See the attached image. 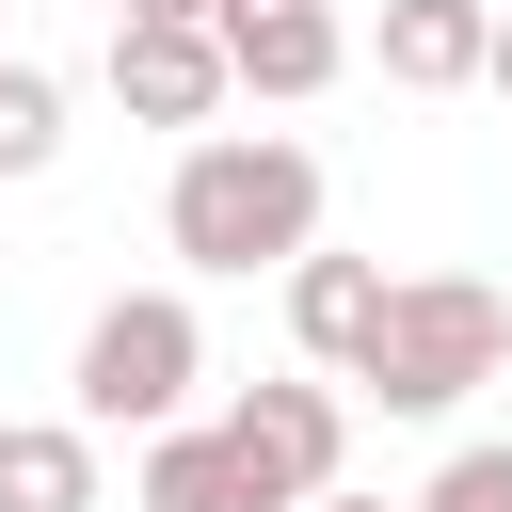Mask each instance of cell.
<instances>
[{"mask_svg":"<svg viewBox=\"0 0 512 512\" xmlns=\"http://www.w3.org/2000/svg\"><path fill=\"white\" fill-rule=\"evenodd\" d=\"M128 512H272V496H256V464H240L224 432H160L144 480H128Z\"/></svg>","mask_w":512,"mask_h":512,"instance_id":"cell-10","label":"cell"},{"mask_svg":"<svg viewBox=\"0 0 512 512\" xmlns=\"http://www.w3.org/2000/svg\"><path fill=\"white\" fill-rule=\"evenodd\" d=\"M112 96H128V128H208L240 80H224L208 16H112Z\"/></svg>","mask_w":512,"mask_h":512,"instance_id":"cell-5","label":"cell"},{"mask_svg":"<svg viewBox=\"0 0 512 512\" xmlns=\"http://www.w3.org/2000/svg\"><path fill=\"white\" fill-rule=\"evenodd\" d=\"M496 368H512V304H496L480 272H400L384 320H368V352H352V384H368L384 416H448V400H480Z\"/></svg>","mask_w":512,"mask_h":512,"instance_id":"cell-2","label":"cell"},{"mask_svg":"<svg viewBox=\"0 0 512 512\" xmlns=\"http://www.w3.org/2000/svg\"><path fill=\"white\" fill-rule=\"evenodd\" d=\"M192 384H208V320L176 288H128L80 320V432H176Z\"/></svg>","mask_w":512,"mask_h":512,"instance_id":"cell-3","label":"cell"},{"mask_svg":"<svg viewBox=\"0 0 512 512\" xmlns=\"http://www.w3.org/2000/svg\"><path fill=\"white\" fill-rule=\"evenodd\" d=\"M368 320H384V272H368V256H320V240H304V256H288V336H304V368H336V384H352Z\"/></svg>","mask_w":512,"mask_h":512,"instance_id":"cell-7","label":"cell"},{"mask_svg":"<svg viewBox=\"0 0 512 512\" xmlns=\"http://www.w3.org/2000/svg\"><path fill=\"white\" fill-rule=\"evenodd\" d=\"M208 48H224V80H240V96H320V80L352 64L336 0H208Z\"/></svg>","mask_w":512,"mask_h":512,"instance_id":"cell-6","label":"cell"},{"mask_svg":"<svg viewBox=\"0 0 512 512\" xmlns=\"http://www.w3.org/2000/svg\"><path fill=\"white\" fill-rule=\"evenodd\" d=\"M160 240H176L192 272H288V256L320 240V160H304L288 128H192V160H176V192H160Z\"/></svg>","mask_w":512,"mask_h":512,"instance_id":"cell-1","label":"cell"},{"mask_svg":"<svg viewBox=\"0 0 512 512\" xmlns=\"http://www.w3.org/2000/svg\"><path fill=\"white\" fill-rule=\"evenodd\" d=\"M240 464H256V496L272 512H304L320 480H336V448H352V416H336V384H240L224 416H208Z\"/></svg>","mask_w":512,"mask_h":512,"instance_id":"cell-4","label":"cell"},{"mask_svg":"<svg viewBox=\"0 0 512 512\" xmlns=\"http://www.w3.org/2000/svg\"><path fill=\"white\" fill-rule=\"evenodd\" d=\"M304 512H384V496H352V480H320V496H304Z\"/></svg>","mask_w":512,"mask_h":512,"instance_id":"cell-14","label":"cell"},{"mask_svg":"<svg viewBox=\"0 0 512 512\" xmlns=\"http://www.w3.org/2000/svg\"><path fill=\"white\" fill-rule=\"evenodd\" d=\"M112 16H208V0H112Z\"/></svg>","mask_w":512,"mask_h":512,"instance_id":"cell-15","label":"cell"},{"mask_svg":"<svg viewBox=\"0 0 512 512\" xmlns=\"http://www.w3.org/2000/svg\"><path fill=\"white\" fill-rule=\"evenodd\" d=\"M48 160H64V80L0 48V176H48Z\"/></svg>","mask_w":512,"mask_h":512,"instance_id":"cell-11","label":"cell"},{"mask_svg":"<svg viewBox=\"0 0 512 512\" xmlns=\"http://www.w3.org/2000/svg\"><path fill=\"white\" fill-rule=\"evenodd\" d=\"M480 80H496V96H512V16H496V48H480Z\"/></svg>","mask_w":512,"mask_h":512,"instance_id":"cell-13","label":"cell"},{"mask_svg":"<svg viewBox=\"0 0 512 512\" xmlns=\"http://www.w3.org/2000/svg\"><path fill=\"white\" fill-rule=\"evenodd\" d=\"M496 48V0H384V80L400 96H464Z\"/></svg>","mask_w":512,"mask_h":512,"instance_id":"cell-8","label":"cell"},{"mask_svg":"<svg viewBox=\"0 0 512 512\" xmlns=\"http://www.w3.org/2000/svg\"><path fill=\"white\" fill-rule=\"evenodd\" d=\"M416 512H512V448H448L416 480Z\"/></svg>","mask_w":512,"mask_h":512,"instance_id":"cell-12","label":"cell"},{"mask_svg":"<svg viewBox=\"0 0 512 512\" xmlns=\"http://www.w3.org/2000/svg\"><path fill=\"white\" fill-rule=\"evenodd\" d=\"M0 512H96V432L80 416H0Z\"/></svg>","mask_w":512,"mask_h":512,"instance_id":"cell-9","label":"cell"}]
</instances>
